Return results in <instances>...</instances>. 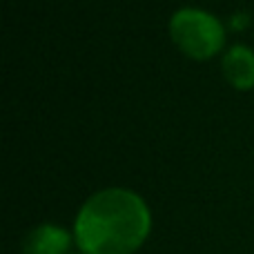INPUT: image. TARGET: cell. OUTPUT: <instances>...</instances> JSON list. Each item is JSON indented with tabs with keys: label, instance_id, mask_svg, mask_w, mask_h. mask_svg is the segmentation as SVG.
<instances>
[{
	"label": "cell",
	"instance_id": "3",
	"mask_svg": "<svg viewBox=\"0 0 254 254\" xmlns=\"http://www.w3.org/2000/svg\"><path fill=\"white\" fill-rule=\"evenodd\" d=\"M71 234L54 223L36 225L22 241V254H65L69 250Z\"/></svg>",
	"mask_w": 254,
	"mask_h": 254
},
{
	"label": "cell",
	"instance_id": "2",
	"mask_svg": "<svg viewBox=\"0 0 254 254\" xmlns=\"http://www.w3.org/2000/svg\"><path fill=\"white\" fill-rule=\"evenodd\" d=\"M172 40L192 58H210L223 47L225 29L214 13L198 7H181L170 18Z\"/></svg>",
	"mask_w": 254,
	"mask_h": 254
},
{
	"label": "cell",
	"instance_id": "1",
	"mask_svg": "<svg viewBox=\"0 0 254 254\" xmlns=\"http://www.w3.org/2000/svg\"><path fill=\"white\" fill-rule=\"evenodd\" d=\"M152 228L149 207L136 192L107 188L92 194L74 221L83 254H134Z\"/></svg>",
	"mask_w": 254,
	"mask_h": 254
},
{
	"label": "cell",
	"instance_id": "4",
	"mask_svg": "<svg viewBox=\"0 0 254 254\" xmlns=\"http://www.w3.org/2000/svg\"><path fill=\"white\" fill-rule=\"evenodd\" d=\"M223 74L237 89L254 87V52L248 45H232L223 54Z\"/></svg>",
	"mask_w": 254,
	"mask_h": 254
}]
</instances>
